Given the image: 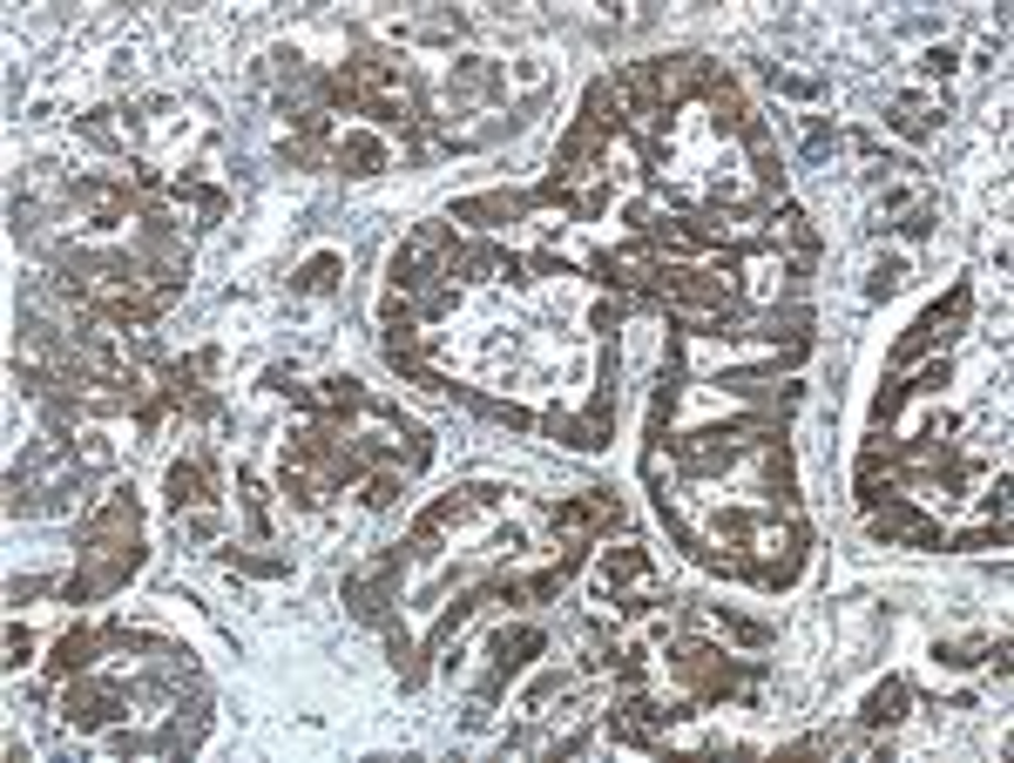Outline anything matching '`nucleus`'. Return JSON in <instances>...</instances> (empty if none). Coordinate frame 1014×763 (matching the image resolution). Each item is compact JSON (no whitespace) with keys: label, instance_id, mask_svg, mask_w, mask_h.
Returning <instances> with one entry per match:
<instances>
[{"label":"nucleus","instance_id":"5","mask_svg":"<svg viewBox=\"0 0 1014 763\" xmlns=\"http://www.w3.org/2000/svg\"><path fill=\"white\" fill-rule=\"evenodd\" d=\"M108 716H123L108 690H89V682H82V690H68V722H82V730H95V722H108Z\"/></svg>","mask_w":1014,"mask_h":763},{"label":"nucleus","instance_id":"13","mask_svg":"<svg viewBox=\"0 0 1014 763\" xmlns=\"http://www.w3.org/2000/svg\"><path fill=\"white\" fill-rule=\"evenodd\" d=\"M332 285H338V257H311L298 270V291H332Z\"/></svg>","mask_w":1014,"mask_h":763},{"label":"nucleus","instance_id":"12","mask_svg":"<svg viewBox=\"0 0 1014 763\" xmlns=\"http://www.w3.org/2000/svg\"><path fill=\"white\" fill-rule=\"evenodd\" d=\"M487 89H494V68H487V61L453 68V95H487Z\"/></svg>","mask_w":1014,"mask_h":763},{"label":"nucleus","instance_id":"15","mask_svg":"<svg viewBox=\"0 0 1014 763\" xmlns=\"http://www.w3.org/2000/svg\"><path fill=\"white\" fill-rule=\"evenodd\" d=\"M920 68H926V74H954V55H947V48H933V55H926Z\"/></svg>","mask_w":1014,"mask_h":763},{"label":"nucleus","instance_id":"9","mask_svg":"<svg viewBox=\"0 0 1014 763\" xmlns=\"http://www.w3.org/2000/svg\"><path fill=\"white\" fill-rule=\"evenodd\" d=\"M907 716V682H879L866 696V722H900Z\"/></svg>","mask_w":1014,"mask_h":763},{"label":"nucleus","instance_id":"1","mask_svg":"<svg viewBox=\"0 0 1014 763\" xmlns=\"http://www.w3.org/2000/svg\"><path fill=\"white\" fill-rule=\"evenodd\" d=\"M615 520H622V500H615V494H581V500H562V507H555V534L615 528Z\"/></svg>","mask_w":1014,"mask_h":763},{"label":"nucleus","instance_id":"2","mask_svg":"<svg viewBox=\"0 0 1014 763\" xmlns=\"http://www.w3.org/2000/svg\"><path fill=\"white\" fill-rule=\"evenodd\" d=\"M873 534L879 541H913V547H941V528L920 520L907 500H886V513H873Z\"/></svg>","mask_w":1014,"mask_h":763},{"label":"nucleus","instance_id":"3","mask_svg":"<svg viewBox=\"0 0 1014 763\" xmlns=\"http://www.w3.org/2000/svg\"><path fill=\"white\" fill-rule=\"evenodd\" d=\"M662 716H670V709H656V703H622L615 716H609V730L622 737V743H656V730H662Z\"/></svg>","mask_w":1014,"mask_h":763},{"label":"nucleus","instance_id":"4","mask_svg":"<svg viewBox=\"0 0 1014 763\" xmlns=\"http://www.w3.org/2000/svg\"><path fill=\"white\" fill-rule=\"evenodd\" d=\"M534 656H541V628H500L494 635V675H515Z\"/></svg>","mask_w":1014,"mask_h":763},{"label":"nucleus","instance_id":"11","mask_svg":"<svg viewBox=\"0 0 1014 763\" xmlns=\"http://www.w3.org/2000/svg\"><path fill=\"white\" fill-rule=\"evenodd\" d=\"M630 581H649V554L622 547V554H609V588H630Z\"/></svg>","mask_w":1014,"mask_h":763},{"label":"nucleus","instance_id":"10","mask_svg":"<svg viewBox=\"0 0 1014 763\" xmlns=\"http://www.w3.org/2000/svg\"><path fill=\"white\" fill-rule=\"evenodd\" d=\"M892 129H900V136H933V129H941V115H933L920 95H907L900 108H892Z\"/></svg>","mask_w":1014,"mask_h":763},{"label":"nucleus","instance_id":"6","mask_svg":"<svg viewBox=\"0 0 1014 763\" xmlns=\"http://www.w3.org/2000/svg\"><path fill=\"white\" fill-rule=\"evenodd\" d=\"M210 500V479H204V466L189 460V466H170V507H204Z\"/></svg>","mask_w":1014,"mask_h":763},{"label":"nucleus","instance_id":"8","mask_svg":"<svg viewBox=\"0 0 1014 763\" xmlns=\"http://www.w3.org/2000/svg\"><path fill=\"white\" fill-rule=\"evenodd\" d=\"M89 662H95V635L89 628H68L61 649H55V675H74V669H89Z\"/></svg>","mask_w":1014,"mask_h":763},{"label":"nucleus","instance_id":"7","mask_svg":"<svg viewBox=\"0 0 1014 763\" xmlns=\"http://www.w3.org/2000/svg\"><path fill=\"white\" fill-rule=\"evenodd\" d=\"M338 163H353V176H372V170H385V149L353 129V136H338Z\"/></svg>","mask_w":1014,"mask_h":763},{"label":"nucleus","instance_id":"14","mask_svg":"<svg viewBox=\"0 0 1014 763\" xmlns=\"http://www.w3.org/2000/svg\"><path fill=\"white\" fill-rule=\"evenodd\" d=\"M27 649H34V641H27V628H14V635H8V662L21 669V662H27Z\"/></svg>","mask_w":1014,"mask_h":763}]
</instances>
